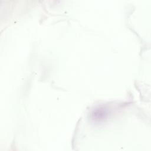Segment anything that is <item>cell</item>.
<instances>
[{
    "mask_svg": "<svg viewBox=\"0 0 151 151\" xmlns=\"http://www.w3.org/2000/svg\"><path fill=\"white\" fill-rule=\"evenodd\" d=\"M107 111L104 108H98L95 109L92 113V119L96 121H101L107 116Z\"/></svg>",
    "mask_w": 151,
    "mask_h": 151,
    "instance_id": "1",
    "label": "cell"
}]
</instances>
